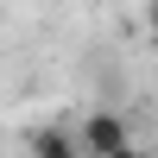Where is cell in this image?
Listing matches in <instances>:
<instances>
[{"label": "cell", "mask_w": 158, "mask_h": 158, "mask_svg": "<svg viewBox=\"0 0 158 158\" xmlns=\"http://www.w3.org/2000/svg\"><path fill=\"white\" fill-rule=\"evenodd\" d=\"M76 139H82L89 158H120L127 146H133V127H127L120 108H89L82 127H76Z\"/></svg>", "instance_id": "obj_1"}, {"label": "cell", "mask_w": 158, "mask_h": 158, "mask_svg": "<svg viewBox=\"0 0 158 158\" xmlns=\"http://www.w3.org/2000/svg\"><path fill=\"white\" fill-rule=\"evenodd\" d=\"M25 146H32V158H89V152H82V139H76L70 127H57V120L32 127V139H25Z\"/></svg>", "instance_id": "obj_2"}, {"label": "cell", "mask_w": 158, "mask_h": 158, "mask_svg": "<svg viewBox=\"0 0 158 158\" xmlns=\"http://www.w3.org/2000/svg\"><path fill=\"white\" fill-rule=\"evenodd\" d=\"M139 19H146V38L158 44V0H146V13H139Z\"/></svg>", "instance_id": "obj_3"}, {"label": "cell", "mask_w": 158, "mask_h": 158, "mask_svg": "<svg viewBox=\"0 0 158 158\" xmlns=\"http://www.w3.org/2000/svg\"><path fill=\"white\" fill-rule=\"evenodd\" d=\"M120 158H152V152H146V146H127V152H120Z\"/></svg>", "instance_id": "obj_4"}]
</instances>
